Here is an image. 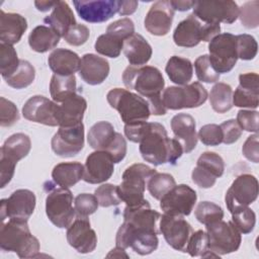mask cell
<instances>
[{"label": "cell", "instance_id": "cell-8", "mask_svg": "<svg viewBox=\"0 0 259 259\" xmlns=\"http://www.w3.org/2000/svg\"><path fill=\"white\" fill-rule=\"evenodd\" d=\"M208 97L206 89L199 82L183 86H170L163 90L162 100L167 109L178 110L202 105Z\"/></svg>", "mask_w": 259, "mask_h": 259}, {"label": "cell", "instance_id": "cell-17", "mask_svg": "<svg viewBox=\"0 0 259 259\" xmlns=\"http://www.w3.org/2000/svg\"><path fill=\"white\" fill-rule=\"evenodd\" d=\"M52 150L60 157L68 158L79 154L84 147V124L60 126L52 138Z\"/></svg>", "mask_w": 259, "mask_h": 259}, {"label": "cell", "instance_id": "cell-21", "mask_svg": "<svg viewBox=\"0 0 259 259\" xmlns=\"http://www.w3.org/2000/svg\"><path fill=\"white\" fill-rule=\"evenodd\" d=\"M174 12L170 1L160 0L155 2L146 14L145 28L153 35H166L171 29Z\"/></svg>", "mask_w": 259, "mask_h": 259}, {"label": "cell", "instance_id": "cell-10", "mask_svg": "<svg viewBox=\"0 0 259 259\" xmlns=\"http://www.w3.org/2000/svg\"><path fill=\"white\" fill-rule=\"evenodd\" d=\"M208 237V249L218 255H226L238 251L242 237L239 230L231 222L223 220L205 226Z\"/></svg>", "mask_w": 259, "mask_h": 259}, {"label": "cell", "instance_id": "cell-40", "mask_svg": "<svg viewBox=\"0 0 259 259\" xmlns=\"http://www.w3.org/2000/svg\"><path fill=\"white\" fill-rule=\"evenodd\" d=\"M20 60L12 45L0 42V72L3 79L11 76L19 67Z\"/></svg>", "mask_w": 259, "mask_h": 259}, {"label": "cell", "instance_id": "cell-7", "mask_svg": "<svg viewBox=\"0 0 259 259\" xmlns=\"http://www.w3.org/2000/svg\"><path fill=\"white\" fill-rule=\"evenodd\" d=\"M30 149V139L22 133L12 135L4 142L0 150L1 188H4L11 181L17 162L26 157Z\"/></svg>", "mask_w": 259, "mask_h": 259}, {"label": "cell", "instance_id": "cell-30", "mask_svg": "<svg viewBox=\"0 0 259 259\" xmlns=\"http://www.w3.org/2000/svg\"><path fill=\"white\" fill-rule=\"evenodd\" d=\"M44 21L62 37L65 36L71 27L77 24L73 10L65 1H58L52 13L46 16Z\"/></svg>", "mask_w": 259, "mask_h": 259}, {"label": "cell", "instance_id": "cell-52", "mask_svg": "<svg viewBox=\"0 0 259 259\" xmlns=\"http://www.w3.org/2000/svg\"><path fill=\"white\" fill-rule=\"evenodd\" d=\"M19 119V112L16 105L4 97H0V125L11 126Z\"/></svg>", "mask_w": 259, "mask_h": 259}, {"label": "cell", "instance_id": "cell-64", "mask_svg": "<svg viewBox=\"0 0 259 259\" xmlns=\"http://www.w3.org/2000/svg\"><path fill=\"white\" fill-rule=\"evenodd\" d=\"M111 256H113V257H122L123 256L125 258H128V255L125 253L124 249L117 247V246L114 249H112L107 255V257H111Z\"/></svg>", "mask_w": 259, "mask_h": 259}, {"label": "cell", "instance_id": "cell-49", "mask_svg": "<svg viewBox=\"0 0 259 259\" xmlns=\"http://www.w3.org/2000/svg\"><path fill=\"white\" fill-rule=\"evenodd\" d=\"M241 23L247 28H256L259 24V1L246 2L239 8Z\"/></svg>", "mask_w": 259, "mask_h": 259}, {"label": "cell", "instance_id": "cell-5", "mask_svg": "<svg viewBox=\"0 0 259 259\" xmlns=\"http://www.w3.org/2000/svg\"><path fill=\"white\" fill-rule=\"evenodd\" d=\"M106 99L109 105L119 113L124 124L147 121L151 115L148 101L127 89L113 88L108 91Z\"/></svg>", "mask_w": 259, "mask_h": 259}, {"label": "cell", "instance_id": "cell-22", "mask_svg": "<svg viewBox=\"0 0 259 259\" xmlns=\"http://www.w3.org/2000/svg\"><path fill=\"white\" fill-rule=\"evenodd\" d=\"M55 101L41 95L31 96L22 107V115L25 119L49 126H57Z\"/></svg>", "mask_w": 259, "mask_h": 259}, {"label": "cell", "instance_id": "cell-13", "mask_svg": "<svg viewBox=\"0 0 259 259\" xmlns=\"http://www.w3.org/2000/svg\"><path fill=\"white\" fill-rule=\"evenodd\" d=\"M258 196V180L254 175L241 174L229 187L225 201L229 211L242 206H249Z\"/></svg>", "mask_w": 259, "mask_h": 259}, {"label": "cell", "instance_id": "cell-20", "mask_svg": "<svg viewBox=\"0 0 259 259\" xmlns=\"http://www.w3.org/2000/svg\"><path fill=\"white\" fill-rule=\"evenodd\" d=\"M73 5L80 18L90 23H100L118 12L119 0H75Z\"/></svg>", "mask_w": 259, "mask_h": 259}, {"label": "cell", "instance_id": "cell-44", "mask_svg": "<svg viewBox=\"0 0 259 259\" xmlns=\"http://www.w3.org/2000/svg\"><path fill=\"white\" fill-rule=\"evenodd\" d=\"M196 77L204 83H215L220 80V74L212 67L208 55L199 56L194 62Z\"/></svg>", "mask_w": 259, "mask_h": 259}, {"label": "cell", "instance_id": "cell-29", "mask_svg": "<svg viewBox=\"0 0 259 259\" xmlns=\"http://www.w3.org/2000/svg\"><path fill=\"white\" fill-rule=\"evenodd\" d=\"M123 53L132 66H145L151 59L153 50L146 38L140 33H134L123 41Z\"/></svg>", "mask_w": 259, "mask_h": 259}, {"label": "cell", "instance_id": "cell-23", "mask_svg": "<svg viewBox=\"0 0 259 259\" xmlns=\"http://www.w3.org/2000/svg\"><path fill=\"white\" fill-rule=\"evenodd\" d=\"M86 108L87 101L83 96L77 93L68 96L62 102L57 103L55 115L58 125L66 127L81 123Z\"/></svg>", "mask_w": 259, "mask_h": 259}, {"label": "cell", "instance_id": "cell-55", "mask_svg": "<svg viewBox=\"0 0 259 259\" xmlns=\"http://www.w3.org/2000/svg\"><path fill=\"white\" fill-rule=\"evenodd\" d=\"M89 35H90L89 28L84 24L77 23L76 25H74L69 29V31L65 34L64 39L71 46L79 47L84 45L87 41V39L89 38Z\"/></svg>", "mask_w": 259, "mask_h": 259}, {"label": "cell", "instance_id": "cell-28", "mask_svg": "<svg viewBox=\"0 0 259 259\" xmlns=\"http://www.w3.org/2000/svg\"><path fill=\"white\" fill-rule=\"evenodd\" d=\"M48 64L54 74L70 76L79 71L81 59L75 52L61 48L54 50L50 54Z\"/></svg>", "mask_w": 259, "mask_h": 259}, {"label": "cell", "instance_id": "cell-2", "mask_svg": "<svg viewBox=\"0 0 259 259\" xmlns=\"http://www.w3.org/2000/svg\"><path fill=\"white\" fill-rule=\"evenodd\" d=\"M122 82L130 90H135L145 98L151 114L164 115L167 112L162 100L165 81L161 71L153 66H128L122 73Z\"/></svg>", "mask_w": 259, "mask_h": 259}, {"label": "cell", "instance_id": "cell-32", "mask_svg": "<svg viewBox=\"0 0 259 259\" xmlns=\"http://www.w3.org/2000/svg\"><path fill=\"white\" fill-rule=\"evenodd\" d=\"M61 36L50 26L37 25L28 35V45L36 53H46L55 49Z\"/></svg>", "mask_w": 259, "mask_h": 259}, {"label": "cell", "instance_id": "cell-12", "mask_svg": "<svg viewBox=\"0 0 259 259\" xmlns=\"http://www.w3.org/2000/svg\"><path fill=\"white\" fill-rule=\"evenodd\" d=\"M193 14L204 23L231 24L239 17V6L232 0L195 1Z\"/></svg>", "mask_w": 259, "mask_h": 259}, {"label": "cell", "instance_id": "cell-33", "mask_svg": "<svg viewBox=\"0 0 259 259\" xmlns=\"http://www.w3.org/2000/svg\"><path fill=\"white\" fill-rule=\"evenodd\" d=\"M116 136L113 125L105 120L94 123L87 135V142L94 150L106 151L113 143Z\"/></svg>", "mask_w": 259, "mask_h": 259}, {"label": "cell", "instance_id": "cell-50", "mask_svg": "<svg viewBox=\"0 0 259 259\" xmlns=\"http://www.w3.org/2000/svg\"><path fill=\"white\" fill-rule=\"evenodd\" d=\"M99 206L98 200L94 194L80 193L75 197L74 208L77 217H88L94 213Z\"/></svg>", "mask_w": 259, "mask_h": 259}, {"label": "cell", "instance_id": "cell-39", "mask_svg": "<svg viewBox=\"0 0 259 259\" xmlns=\"http://www.w3.org/2000/svg\"><path fill=\"white\" fill-rule=\"evenodd\" d=\"M122 48L123 40L107 32L99 35L94 44V49L98 54L109 58H117Z\"/></svg>", "mask_w": 259, "mask_h": 259}, {"label": "cell", "instance_id": "cell-37", "mask_svg": "<svg viewBox=\"0 0 259 259\" xmlns=\"http://www.w3.org/2000/svg\"><path fill=\"white\" fill-rule=\"evenodd\" d=\"M35 78L34 67L26 60H20L18 69L8 78L4 79L8 86L14 89H23L28 87Z\"/></svg>", "mask_w": 259, "mask_h": 259}, {"label": "cell", "instance_id": "cell-51", "mask_svg": "<svg viewBox=\"0 0 259 259\" xmlns=\"http://www.w3.org/2000/svg\"><path fill=\"white\" fill-rule=\"evenodd\" d=\"M197 138L205 146H219L223 143V133L221 126L215 123L202 125L198 132Z\"/></svg>", "mask_w": 259, "mask_h": 259}, {"label": "cell", "instance_id": "cell-41", "mask_svg": "<svg viewBox=\"0 0 259 259\" xmlns=\"http://www.w3.org/2000/svg\"><path fill=\"white\" fill-rule=\"evenodd\" d=\"M194 215L200 224L206 226L208 224L223 220L224 210L219 204L214 202L201 201L196 205Z\"/></svg>", "mask_w": 259, "mask_h": 259}, {"label": "cell", "instance_id": "cell-43", "mask_svg": "<svg viewBox=\"0 0 259 259\" xmlns=\"http://www.w3.org/2000/svg\"><path fill=\"white\" fill-rule=\"evenodd\" d=\"M196 165L212 174L215 178L221 177L225 171L223 158L214 152H204L197 159Z\"/></svg>", "mask_w": 259, "mask_h": 259}, {"label": "cell", "instance_id": "cell-19", "mask_svg": "<svg viewBox=\"0 0 259 259\" xmlns=\"http://www.w3.org/2000/svg\"><path fill=\"white\" fill-rule=\"evenodd\" d=\"M114 172V162L111 156L102 150L89 154L84 165L83 180L90 184H99L108 180Z\"/></svg>", "mask_w": 259, "mask_h": 259}, {"label": "cell", "instance_id": "cell-62", "mask_svg": "<svg viewBox=\"0 0 259 259\" xmlns=\"http://www.w3.org/2000/svg\"><path fill=\"white\" fill-rule=\"evenodd\" d=\"M174 11L178 10V11H187L190 8H193L195 1H188V0H174V1H170Z\"/></svg>", "mask_w": 259, "mask_h": 259}, {"label": "cell", "instance_id": "cell-31", "mask_svg": "<svg viewBox=\"0 0 259 259\" xmlns=\"http://www.w3.org/2000/svg\"><path fill=\"white\" fill-rule=\"evenodd\" d=\"M84 165L79 162H63L57 164L52 171L54 182L60 187L70 188L83 179Z\"/></svg>", "mask_w": 259, "mask_h": 259}, {"label": "cell", "instance_id": "cell-63", "mask_svg": "<svg viewBox=\"0 0 259 259\" xmlns=\"http://www.w3.org/2000/svg\"><path fill=\"white\" fill-rule=\"evenodd\" d=\"M58 1H35L34 5L38 11L46 12L54 8L57 5Z\"/></svg>", "mask_w": 259, "mask_h": 259}, {"label": "cell", "instance_id": "cell-59", "mask_svg": "<svg viewBox=\"0 0 259 259\" xmlns=\"http://www.w3.org/2000/svg\"><path fill=\"white\" fill-rule=\"evenodd\" d=\"M258 134L251 135L247 138L245 141L243 147H242V153L244 157L253 162V163H258L259 162V143H258Z\"/></svg>", "mask_w": 259, "mask_h": 259}, {"label": "cell", "instance_id": "cell-11", "mask_svg": "<svg viewBox=\"0 0 259 259\" xmlns=\"http://www.w3.org/2000/svg\"><path fill=\"white\" fill-rule=\"evenodd\" d=\"M208 52V58L214 70L219 74L229 73L238 60L236 35L229 32L218 34L209 41Z\"/></svg>", "mask_w": 259, "mask_h": 259}, {"label": "cell", "instance_id": "cell-34", "mask_svg": "<svg viewBox=\"0 0 259 259\" xmlns=\"http://www.w3.org/2000/svg\"><path fill=\"white\" fill-rule=\"evenodd\" d=\"M165 72L171 82L183 86L191 81L193 76V65L189 59L172 56L165 67Z\"/></svg>", "mask_w": 259, "mask_h": 259}, {"label": "cell", "instance_id": "cell-18", "mask_svg": "<svg viewBox=\"0 0 259 259\" xmlns=\"http://www.w3.org/2000/svg\"><path fill=\"white\" fill-rule=\"evenodd\" d=\"M67 241L81 254L91 253L97 246V236L88 217H77L67 229Z\"/></svg>", "mask_w": 259, "mask_h": 259}, {"label": "cell", "instance_id": "cell-61", "mask_svg": "<svg viewBox=\"0 0 259 259\" xmlns=\"http://www.w3.org/2000/svg\"><path fill=\"white\" fill-rule=\"evenodd\" d=\"M139 2L136 0H121L118 5V14L121 16L133 14L138 8Z\"/></svg>", "mask_w": 259, "mask_h": 259}, {"label": "cell", "instance_id": "cell-57", "mask_svg": "<svg viewBox=\"0 0 259 259\" xmlns=\"http://www.w3.org/2000/svg\"><path fill=\"white\" fill-rule=\"evenodd\" d=\"M192 181L200 188H210L215 184L217 178L208 171L204 170L199 166H195L191 172Z\"/></svg>", "mask_w": 259, "mask_h": 259}, {"label": "cell", "instance_id": "cell-54", "mask_svg": "<svg viewBox=\"0 0 259 259\" xmlns=\"http://www.w3.org/2000/svg\"><path fill=\"white\" fill-rule=\"evenodd\" d=\"M236 121L246 132L258 134V111L241 109L237 113Z\"/></svg>", "mask_w": 259, "mask_h": 259}, {"label": "cell", "instance_id": "cell-53", "mask_svg": "<svg viewBox=\"0 0 259 259\" xmlns=\"http://www.w3.org/2000/svg\"><path fill=\"white\" fill-rule=\"evenodd\" d=\"M106 32L110 33L124 41L126 38H128L131 35H133L135 33V24L132 19L124 17V18H121V19L111 22L107 26Z\"/></svg>", "mask_w": 259, "mask_h": 259}, {"label": "cell", "instance_id": "cell-45", "mask_svg": "<svg viewBox=\"0 0 259 259\" xmlns=\"http://www.w3.org/2000/svg\"><path fill=\"white\" fill-rule=\"evenodd\" d=\"M236 46L238 59L244 61L253 60L258 51V45L255 37L251 34L243 33L236 35Z\"/></svg>", "mask_w": 259, "mask_h": 259}, {"label": "cell", "instance_id": "cell-24", "mask_svg": "<svg viewBox=\"0 0 259 259\" xmlns=\"http://www.w3.org/2000/svg\"><path fill=\"white\" fill-rule=\"evenodd\" d=\"M205 23L200 21L193 13L180 21L173 32V40L176 46L193 48L201 40L205 41Z\"/></svg>", "mask_w": 259, "mask_h": 259}, {"label": "cell", "instance_id": "cell-9", "mask_svg": "<svg viewBox=\"0 0 259 259\" xmlns=\"http://www.w3.org/2000/svg\"><path fill=\"white\" fill-rule=\"evenodd\" d=\"M46 213L49 220L60 229H68L76 217L73 195L69 188H52L46 198Z\"/></svg>", "mask_w": 259, "mask_h": 259}, {"label": "cell", "instance_id": "cell-16", "mask_svg": "<svg viewBox=\"0 0 259 259\" xmlns=\"http://www.w3.org/2000/svg\"><path fill=\"white\" fill-rule=\"evenodd\" d=\"M35 202L36 198L31 190L17 189L13 191L8 198L1 200V221L4 222L5 219L28 221L33 213Z\"/></svg>", "mask_w": 259, "mask_h": 259}, {"label": "cell", "instance_id": "cell-42", "mask_svg": "<svg viewBox=\"0 0 259 259\" xmlns=\"http://www.w3.org/2000/svg\"><path fill=\"white\" fill-rule=\"evenodd\" d=\"M232 223L241 234H249L254 230L256 214L249 206H242L231 211Z\"/></svg>", "mask_w": 259, "mask_h": 259}, {"label": "cell", "instance_id": "cell-48", "mask_svg": "<svg viewBox=\"0 0 259 259\" xmlns=\"http://www.w3.org/2000/svg\"><path fill=\"white\" fill-rule=\"evenodd\" d=\"M208 250V237L206 232L202 230L192 232L186 246V252L191 257H203Z\"/></svg>", "mask_w": 259, "mask_h": 259}, {"label": "cell", "instance_id": "cell-25", "mask_svg": "<svg viewBox=\"0 0 259 259\" xmlns=\"http://www.w3.org/2000/svg\"><path fill=\"white\" fill-rule=\"evenodd\" d=\"M195 119L187 113H178L171 119V130L176 139L182 146L183 152L188 154L197 145Z\"/></svg>", "mask_w": 259, "mask_h": 259}, {"label": "cell", "instance_id": "cell-26", "mask_svg": "<svg viewBox=\"0 0 259 259\" xmlns=\"http://www.w3.org/2000/svg\"><path fill=\"white\" fill-rule=\"evenodd\" d=\"M109 63L106 59L94 54H85L81 58L79 75L89 85L101 84L109 74Z\"/></svg>", "mask_w": 259, "mask_h": 259}, {"label": "cell", "instance_id": "cell-58", "mask_svg": "<svg viewBox=\"0 0 259 259\" xmlns=\"http://www.w3.org/2000/svg\"><path fill=\"white\" fill-rule=\"evenodd\" d=\"M106 152L111 156L114 164L119 163L124 159L126 155V142L121 134L116 133L113 143L106 150Z\"/></svg>", "mask_w": 259, "mask_h": 259}, {"label": "cell", "instance_id": "cell-1", "mask_svg": "<svg viewBox=\"0 0 259 259\" xmlns=\"http://www.w3.org/2000/svg\"><path fill=\"white\" fill-rule=\"evenodd\" d=\"M124 135L128 141L140 145L143 159L154 166L175 165L183 154L181 144L176 139H170L165 126L159 122L124 124Z\"/></svg>", "mask_w": 259, "mask_h": 259}, {"label": "cell", "instance_id": "cell-4", "mask_svg": "<svg viewBox=\"0 0 259 259\" xmlns=\"http://www.w3.org/2000/svg\"><path fill=\"white\" fill-rule=\"evenodd\" d=\"M0 247L19 258H33L39 253V242L30 233L27 221L8 219L0 229Z\"/></svg>", "mask_w": 259, "mask_h": 259}, {"label": "cell", "instance_id": "cell-56", "mask_svg": "<svg viewBox=\"0 0 259 259\" xmlns=\"http://www.w3.org/2000/svg\"><path fill=\"white\" fill-rule=\"evenodd\" d=\"M223 133V143L231 145L237 142L242 136V128L235 119H228L220 124Z\"/></svg>", "mask_w": 259, "mask_h": 259}, {"label": "cell", "instance_id": "cell-46", "mask_svg": "<svg viewBox=\"0 0 259 259\" xmlns=\"http://www.w3.org/2000/svg\"><path fill=\"white\" fill-rule=\"evenodd\" d=\"M258 98L259 91L238 86L235 92H233V105L237 107L256 109L259 105Z\"/></svg>", "mask_w": 259, "mask_h": 259}, {"label": "cell", "instance_id": "cell-35", "mask_svg": "<svg viewBox=\"0 0 259 259\" xmlns=\"http://www.w3.org/2000/svg\"><path fill=\"white\" fill-rule=\"evenodd\" d=\"M77 83L75 75L61 76L54 74L50 82V93L53 101L60 103L68 96L76 93Z\"/></svg>", "mask_w": 259, "mask_h": 259}, {"label": "cell", "instance_id": "cell-47", "mask_svg": "<svg viewBox=\"0 0 259 259\" xmlns=\"http://www.w3.org/2000/svg\"><path fill=\"white\" fill-rule=\"evenodd\" d=\"M94 195L96 196L99 205L102 207L118 205L121 202L117 192V185L114 184L105 183L98 186L94 191Z\"/></svg>", "mask_w": 259, "mask_h": 259}, {"label": "cell", "instance_id": "cell-15", "mask_svg": "<svg viewBox=\"0 0 259 259\" xmlns=\"http://www.w3.org/2000/svg\"><path fill=\"white\" fill-rule=\"evenodd\" d=\"M159 229L169 246L177 251L186 252V246L192 234V227L184 217L164 213L160 219Z\"/></svg>", "mask_w": 259, "mask_h": 259}, {"label": "cell", "instance_id": "cell-6", "mask_svg": "<svg viewBox=\"0 0 259 259\" xmlns=\"http://www.w3.org/2000/svg\"><path fill=\"white\" fill-rule=\"evenodd\" d=\"M157 170L146 164L136 163L122 173V181L117 185L118 196L126 206H135L145 200L144 193L150 178Z\"/></svg>", "mask_w": 259, "mask_h": 259}, {"label": "cell", "instance_id": "cell-3", "mask_svg": "<svg viewBox=\"0 0 259 259\" xmlns=\"http://www.w3.org/2000/svg\"><path fill=\"white\" fill-rule=\"evenodd\" d=\"M161 214L152 209L147 199L135 206H125L123 210V223L119 226L115 244L117 247L130 248L132 242L137 238L160 234L159 222Z\"/></svg>", "mask_w": 259, "mask_h": 259}, {"label": "cell", "instance_id": "cell-38", "mask_svg": "<svg viewBox=\"0 0 259 259\" xmlns=\"http://www.w3.org/2000/svg\"><path fill=\"white\" fill-rule=\"evenodd\" d=\"M175 185V179L171 174L157 172L148 181L147 188L155 199L160 200Z\"/></svg>", "mask_w": 259, "mask_h": 259}, {"label": "cell", "instance_id": "cell-27", "mask_svg": "<svg viewBox=\"0 0 259 259\" xmlns=\"http://www.w3.org/2000/svg\"><path fill=\"white\" fill-rule=\"evenodd\" d=\"M27 29L26 19L13 12L0 11V40L1 42L14 45L17 44Z\"/></svg>", "mask_w": 259, "mask_h": 259}, {"label": "cell", "instance_id": "cell-60", "mask_svg": "<svg viewBox=\"0 0 259 259\" xmlns=\"http://www.w3.org/2000/svg\"><path fill=\"white\" fill-rule=\"evenodd\" d=\"M239 86L259 91V76L257 73L249 72L244 73L239 76Z\"/></svg>", "mask_w": 259, "mask_h": 259}, {"label": "cell", "instance_id": "cell-14", "mask_svg": "<svg viewBox=\"0 0 259 259\" xmlns=\"http://www.w3.org/2000/svg\"><path fill=\"white\" fill-rule=\"evenodd\" d=\"M197 194L186 184L175 185L160 199V208L170 215H189L196 203Z\"/></svg>", "mask_w": 259, "mask_h": 259}, {"label": "cell", "instance_id": "cell-36", "mask_svg": "<svg viewBox=\"0 0 259 259\" xmlns=\"http://www.w3.org/2000/svg\"><path fill=\"white\" fill-rule=\"evenodd\" d=\"M209 102L218 113H225L233 107V89L223 82L214 84L209 93Z\"/></svg>", "mask_w": 259, "mask_h": 259}]
</instances>
